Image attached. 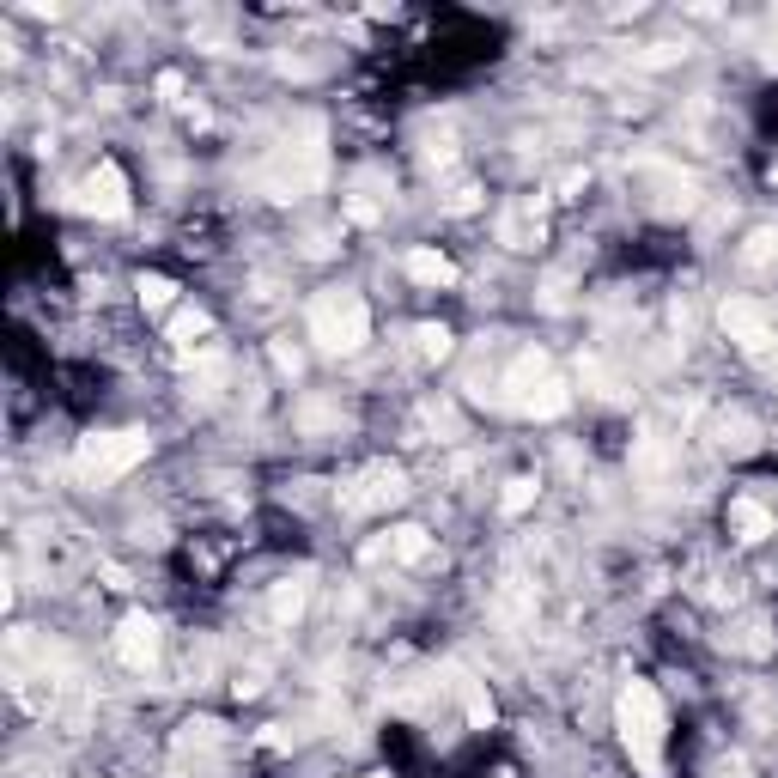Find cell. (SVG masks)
I'll use <instances>...</instances> for the list:
<instances>
[{
    "label": "cell",
    "instance_id": "8992f818",
    "mask_svg": "<svg viewBox=\"0 0 778 778\" xmlns=\"http://www.w3.org/2000/svg\"><path fill=\"white\" fill-rule=\"evenodd\" d=\"M402 499H408V475L396 469V462H365V469L347 475L341 493H335V505L347 517H371V511H389V505H402Z\"/></svg>",
    "mask_w": 778,
    "mask_h": 778
},
{
    "label": "cell",
    "instance_id": "7a4b0ae2",
    "mask_svg": "<svg viewBox=\"0 0 778 778\" xmlns=\"http://www.w3.org/2000/svg\"><path fill=\"white\" fill-rule=\"evenodd\" d=\"M614 718H620V742H627L633 766L645 778H657L663 772V699H657V687L651 681H627L620 687Z\"/></svg>",
    "mask_w": 778,
    "mask_h": 778
},
{
    "label": "cell",
    "instance_id": "6da1fadb",
    "mask_svg": "<svg viewBox=\"0 0 778 778\" xmlns=\"http://www.w3.org/2000/svg\"><path fill=\"white\" fill-rule=\"evenodd\" d=\"M310 341H317L329 359H341V353H359L365 341H371V310H365V298L359 292H347V286H329V292H317L310 298Z\"/></svg>",
    "mask_w": 778,
    "mask_h": 778
},
{
    "label": "cell",
    "instance_id": "8d00e7d4",
    "mask_svg": "<svg viewBox=\"0 0 778 778\" xmlns=\"http://www.w3.org/2000/svg\"><path fill=\"white\" fill-rule=\"evenodd\" d=\"M584 183H590V177H584V171H566V177H560V195H578V189H584Z\"/></svg>",
    "mask_w": 778,
    "mask_h": 778
},
{
    "label": "cell",
    "instance_id": "836d02e7",
    "mask_svg": "<svg viewBox=\"0 0 778 778\" xmlns=\"http://www.w3.org/2000/svg\"><path fill=\"white\" fill-rule=\"evenodd\" d=\"M347 219H353V225H371V219H377V201L353 195V201H347Z\"/></svg>",
    "mask_w": 778,
    "mask_h": 778
},
{
    "label": "cell",
    "instance_id": "9a60e30c",
    "mask_svg": "<svg viewBox=\"0 0 778 778\" xmlns=\"http://www.w3.org/2000/svg\"><path fill=\"white\" fill-rule=\"evenodd\" d=\"M730 535L742 541V548H760V541L772 535V511L760 499H730Z\"/></svg>",
    "mask_w": 778,
    "mask_h": 778
},
{
    "label": "cell",
    "instance_id": "1f68e13d",
    "mask_svg": "<svg viewBox=\"0 0 778 778\" xmlns=\"http://www.w3.org/2000/svg\"><path fill=\"white\" fill-rule=\"evenodd\" d=\"M712 778H754V766H748L742 754H718V760H712Z\"/></svg>",
    "mask_w": 778,
    "mask_h": 778
},
{
    "label": "cell",
    "instance_id": "44dd1931",
    "mask_svg": "<svg viewBox=\"0 0 778 778\" xmlns=\"http://www.w3.org/2000/svg\"><path fill=\"white\" fill-rule=\"evenodd\" d=\"M207 748H219V724H213V718H189V724L177 730V760L207 754Z\"/></svg>",
    "mask_w": 778,
    "mask_h": 778
},
{
    "label": "cell",
    "instance_id": "5bb4252c",
    "mask_svg": "<svg viewBox=\"0 0 778 778\" xmlns=\"http://www.w3.org/2000/svg\"><path fill=\"white\" fill-rule=\"evenodd\" d=\"M633 469H639V481L657 493V487H669V438L663 432H645L639 444H633Z\"/></svg>",
    "mask_w": 778,
    "mask_h": 778
},
{
    "label": "cell",
    "instance_id": "cb8c5ba5",
    "mask_svg": "<svg viewBox=\"0 0 778 778\" xmlns=\"http://www.w3.org/2000/svg\"><path fill=\"white\" fill-rule=\"evenodd\" d=\"M627 55H633V67H675V61L687 55V43H669V37H663V43H645V49H627Z\"/></svg>",
    "mask_w": 778,
    "mask_h": 778
},
{
    "label": "cell",
    "instance_id": "30bf717a",
    "mask_svg": "<svg viewBox=\"0 0 778 778\" xmlns=\"http://www.w3.org/2000/svg\"><path fill=\"white\" fill-rule=\"evenodd\" d=\"M541 219H548V195H523L517 207L499 213V244L505 250H535L541 244Z\"/></svg>",
    "mask_w": 778,
    "mask_h": 778
},
{
    "label": "cell",
    "instance_id": "d590c367",
    "mask_svg": "<svg viewBox=\"0 0 778 778\" xmlns=\"http://www.w3.org/2000/svg\"><path fill=\"white\" fill-rule=\"evenodd\" d=\"M159 98H183V73H159Z\"/></svg>",
    "mask_w": 778,
    "mask_h": 778
},
{
    "label": "cell",
    "instance_id": "5b68a950",
    "mask_svg": "<svg viewBox=\"0 0 778 778\" xmlns=\"http://www.w3.org/2000/svg\"><path fill=\"white\" fill-rule=\"evenodd\" d=\"M146 450H152V438L134 432V426H122V432H92V438H80V450H73V481L110 487V481H122L128 469H140Z\"/></svg>",
    "mask_w": 778,
    "mask_h": 778
},
{
    "label": "cell",
    "instance_id": "e575fe53",
    "mask_svg": "<svg viewBox=\"0 0 778 778\" xmlns=\"http://www.w3.org/2000/svg\"><path fill=\"white\" fill-rule=\"evenodd\" d=\"M766 67H778V7H772V19H766Z\"/></svg>",
    "mask_w": 778,
    "mask_h": 778
},
{
    "label": "cell",
    "instance_id": "ac0fdd59",
    "mask_svg": "<svg viewBox=\"0 0 778 778\" xmlns=\"http://www.w3.org/2000/svg\"><path fill=\"white\" fill-rule=\"evenodd\" d=\"M408 280L414 286H456V262L450 256H438V250H408Z\"/></svg>",
    "mask_w": 778,
    "mask_h": 778
},
{
    "label": "cell",
    "instance_id": "4fadbf2b",
    "mask_svg": "<svg viewBox=\"0 0 778 778\" xmlns=\"http://www.w3.org/2000/svg\"><path fill=\"white\" fill-rule=\"evenodd\" d=\"M712 444H718L724 456H748V450H760V426H754L742 408H730V414L712 420Z\"/></svg>",
    "mask_w": 778,
    "mask_h": 778
},
{
    "label": "cell",
    "instance_id": "ffe728a7",
    "mask_svg": "<svg viewBox=\"0 0 778 778\" xmlns=\"http://www.w3.org/2000/svg\"><path fill=\"white\" fill-rule=\"evenodd\" d=\"M499 614L517 620V627H523V620H535V584H529V578H505V584H499Z\"/></svg>",
    "mask_w": 778,
    "mask_h": 778
},
{
    "label": "cell",
    "instance_id": "ba28073f",
    "mask_svg": "<svg viewBox=\"0 0 778 778\" xmlns=\"http://www.w3.org/2000/svg\"><path fill=\"white\" fill-rule=\"evenodd\" d=\"M633 171L651 183L657 213H693V207H699V177H687L681 165H669V159H639Z\"/></svg>",
    "mask_w": 778,
    "mask_h": 778
},
{
    "label": "cell",
    "instance_id": "74e56055",
    "mask_svg": "<svg viewBox=\"0 0 778 778\" xmlns=\"http://www.w3.org/2000/svg\"><path fill=\"white\" fill-rule=\"evenodd\" d=\"M104 584H110V590H134V584H128V572H122V566H104Z\"/></svg>",
    "mask_w": 778,
    "mask_h": 778
},
{
    "label": "cell",
    "instance_id": "4dcf8cb0",
    "mask_svg": "<svg viewBox=\"0 0 778 778\" xmlns=\"http://www.w3.org/2000/svg\"><path fill=\"white\" fill-rule=\"evenodd\" d=\"M262 687H268V669H262V663H256V669H244L238 681H231V693H238V699H256Z\"/></svg>",
    "mask_w": 778,
    "mask_h": 778
},
{
    "label": "cell",
    "instance_id": "484cf974",
    "mask_svg": "<svg viewBox=\"0 0 778 778\" xmlns=\"http://www.w3.org/2000/svg\"><path fill=\"white\" fill-rule=\"evenodd\" d=\"M541 310H548V317H566L572 310V280L566 274H548V286H541Z\"/></svg>",
    "mask_w": 778,
    "mask_h": 778
},
{
    "label": "cell",
    "instance_id": "3957f363",
    "mask_svg": "<svg viewBox=\"0 0 778 778\" xmlns=\"http://www.w3.org/2000/svg\"><path fill=\"white\" fill-rule=\"evenodd\" d=\"M499 402L517 408V414H529V420H554V414H566L572 389L554 377L548 353H541V347H523V353L511 359V371H505V396H499Z\"/></svg>",
    "mask_w": 778,
    "mask_h": 778
},
{
    "label": "cell",
    "instance_id": "7c38bea8",
    "mask_svg": "<svg viewBox=\"0 0 778 778\" xmlns=\"http://www.w3.org/2000/svg\"><path fill=\"white\" fill-rule=\"evenodd\" d=\"M310 584H317V572H310V566H298L292 578L274 584V596H268V620H274V627H292V620L310 608Z\"/></svg>",
    "mask_w": 778,
    "mask_h": 778
},
{
    "label": "cell",
    "instance_id": "277c9868",
    "mask_svg": "<svg viewBox=\"0 0 778 778\" xmlns=\"http://www.w3.org/2000/svg\"><path fill=\"white\" fill-rule=\"evenodd\" d=\"M323 171H329V159H323V128L310 122L304 140L274 146V159L262 165V195H268V201H298V195H310V189L323 183Z\"/></svg>",
    "mask_w": 778,
    "mask_h": 778
},
{
    "label": "cell",
    "instance_id": "e0dca14e",
    "mask_svg": "<svg viewBox=\"0 0 778 778\" xmlns=\"http://www.w3.org/2000/svg\"><path fill=\"white\" fill-rule=\"evenodd\" d=\"M292 420H298V432H341V426H347V408L329 402V396H304V402L292 408Z\"/></svg>",
    "mask_w": 778,
    "mask_h": 778
},
{
    "label": "cell",
    "instance_id": "7402d4cb",
    "mask_svg": "<svg viewBox=\"0 0 778 778\" xmlns=\"http://www.w3.org/2000/svg\"><path fill=\"white\" fill-rule=\"evenodd\" d=\"M778 262V225H754L742 244V268H772Z\"/></svg>",
    "mask_w": 778,
    "mask_h": 778
},
{
    "label": "cell",
    "instance_id": "9c48e42d",
    "mask_svg": "<svg viewBox=\"0 0 778 778\" xmlns=\"http://www.w3.org/2000/svg\"><path fill=\"white\" fill-rule=\"evenodd\" d=\"M80 207L98 213V219H122V213H128V177H122V165L104 159V165L80 183Z\"/></svg>",
    "mask_w": 778,
    "mask_h": 778
},
{
    "label": "cell",
    "instance_id": "2e32d148",
    "mask_svg": "<svg viewBox=\"0 0 778 778\" xmlns=\"http://www.w3.org/2000/svg\"><path fill=\"white\" fill-rule=\"evenodd\" d=\"M724 645H730L736 657H772V651H778V639H772V627H766V620H760V614H748V620H736V627L724 633Z\"/></svg>",
    "mask_w": 778,
    "mask_h": 778
},
{
    "label": "cell",
    "instance_id": "d6a6232c",
    "mask_svg": "<svg viewBox=\"0 0 778 778\" xmlns=\"http://www.w3.org/2000/svg\"><path fill=\"white\" fill-rule=\"evenodd\" d=\"M444 207H450V213H475V207H481V189H475V183H456V195H444Z\"/></svg>",
    "mask_w": 778,
    "mask_h": 778
},
{
    "label": "cell",
    "instance_id": "d4e9b609",
    "mask_svg": "<svg viewBox=\"0 0 778 778\" xmlns=\"http://www.w3.org/2000/svg\"><path fill=\"white\" fill-rule=\"evenodd\" d=\"M134 292H140V304H146V310H165V304L177 298V286H171L165 274H140V280H134Z\"/></svg>",
    "mask_w": 778,
    "mask_h": 778
},
{
    "label": "cell",
    "instance_id": "d6986e66",
    "mask_svg": "<svg viewBox=\"0 0 778 778\" xmlns=\"http://www.w3.org/2000/svg\"><path fill=\"white\" fill-rule=\"evenodd\" d=\"M432 554V535L420 529V523H402V529H389V560L396 566H420Z\"/></svg>",
    "mask_w": 778,
    "mask_h": 778
},
{
    "label": "cell",
    "instance_id": "52a82bcc",
    "mask_svg": "<svg viewBox=\"0 0 778 778\" xmlns=\"http://www.w3.org/2000/svg\"><path fill=\"white\" fill-rule=\"evenodd\" d=\"M718 323L742 353H778V304L760 298H724L718 304Z\"/></svg>",
    "mask_w": 778,
    "mask_h": 778
},
{
    "label": "cell",
    "instance_id": "83f0119b",
    "mask_svg": "<svg viewBox=\"0 0 778 778\" xmlns=\"http://www.w3.org/2000/svg\"><path fill=\"white\" fill-rule=\"evenodd\" d=\"M535 505V481L529 475H517V481H505V517H523Z\"/></svg>",
    "mask_w": 778,
    "mask_h": 778
},
{
    "label": "cell",
    "instance_id": "4316f807",
    "mask_svg": "<svg viewBox=\"0 0 778 778\" xmlns=\"http://www.w3.org/2000/svg\"><path fill=\"white\" fill-rule=\"evenodd\" d=\"M213 323H207V310H177V317H171V341L177 347H189L195 335H207Z\"/></svg>",
    "mask_w": 778,
    "mask_h": 778
},
{
    "label": "cell",
    "instance_id": "603a6c76",
    "mask_svg": "<svg viewBox=\"0 0 778 778\" xmlns=\"http://www.w3.org/2000/svg\"><path fill=\"white\" fill-rule=\"evenodd\" d=\"M414 353H420L426 365L450 359V329H444V323H420V329H414Z\"/></svg>",
    "mask_w": 778,
    "mask_h": 778
},
{
    "label": "cell",
    "instance_id": "8fae6325",
    "mask_svg": "<svg viewBox=\"0 0 778 778\" xmlns=\"http://www.w3.org/2000/svg\"><path fill=\"white\" fill-rule=\"evenodd\" d=\"M116 657L146 675L152 663H159V620H152V614H128L122 627H116Z\"/></svg>",
    "mask_w": 778,
    "mask_h": 778
},
{
    "label": "cell",
    "instance_id": "f546056e",
    "mask_svg": "<svg viewBox=\"0 0 778 778\" xmlns=\"http://www.w3.org/2000/svg\"><path fill=\"white\" fill-rule=\"evenodd\" d=\"M13 651H19V657H31V651H37V639H31V633H13ZM49 663H55V669H67V657H61L55 645H43V669H49Z\"/></svg>",
    "mask_w": 778,
    "mask_h": 778
},
{
    "label": "cell",
    "instance_id": "f1b7e54d",
    "mask_svg": "<svg viewBox=\"0 0 778 778\" xmlns=\"http://www.w3.org/2000/svg\"><path fill=\"white\" fill-rule=\"evenodd\" d=\"M268 353H274V365H280V371H286V377H298V371H304V353H298V347H292V335H280V341H274V347H268Z\"/></svg>",
    "mask_w": 778,
    "mask_h": 778
}]
</instances>
